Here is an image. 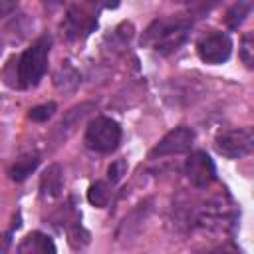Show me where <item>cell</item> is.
Instances as JSON below:
<instances>
[{"label":"cell","instance_id":"cell-1","mask_svg":"<svg viewBox=\"0 0 254 254\" xmlns=\"http://www.w3.org/2000/svg\"><path fill=\"white\" fill-rule=\"evenodd\" d=\"M189 32L190 22L185 18H159L143 32L141 44L159 52L161 56H169L187 42Z\"/></svg>","mask_w":254,"mask_h":254},{"label":"cell","instance_id":"cell-2","mask_svg":"<svg viewBox=\"0 0 254 254\" xmlns=\"http://www.w3.org/2000/svg\"><path fill=\"white\" fill-rule=\"evenodd\" d=\"M50 48H52V38L42 36L30 48H26L22 52V56L18 58V64H16V79H18L16 83L20 87L30 89L40 83V79L44 77V73L48 69Z\"/></svg>","mask_w":254,"mask_h":254},{"label":"cell","instance_id":"cell-3","mask_svg":"<svg viewBox=\"0 0 254 254\" xmlns=\"http://www.w3.org/2000/svg\"><path fill=\"white\" fill-rule=\"evenodd\" d=\"M121 127L111 117H95L85 129V145L95 153H113L121 143Z\"/></svg>","mask_w":254,"mask_h":254},{"label":"cell","instance_id":"cell-4","mask_svg":"<svg viewBox=\"0 0 254 254\" xmlns=\"http://www.w3.org/2000/svg\"><path fill=\"white\" fill-rule=\"evenodd\" d=\"M216 151L226 159H242L252 153L254 149V135L248 127L240 129H226L216 135L214 139Z\"/></svg>","mask_w":254,"mask_h":254},{"label":"cell","instance_id":"cell-5","mask_svg":"<svg viewBox=\"0 0 254 254\" xmlns=\"http://www.w3.org/2000/svg\"><path fill=\"white\" fill-rule=\"evenodd\" d=\"M196 54L204 64L210 65L224 64L232 54V40L228 34L218 30L206 32L196 40Z\"/></svg>","mask_w":254,"mask_h":254},{"label":"cell","instance_id":"cell-6","mask_svg":"<svg viewBox=\"0 0 254 254\" xmlns=\"http://www.w3.org/2000/svg\"><path fill=\"white\" fill-rule=\"evenodd\" d=\"M192 141H194V131L190 127H185V125L175 127L151 149V159L187 153L192 147Z\"/></svg>","mask_w":254,"mask_h":254},{"label":"cell","instance_id":"cell-7","mask_svg":"<svg viewBox=\"0 0 254 254\" xmlns=\"http://www.w3.org/2000/svg\"><path fill=\"white\" fill-rule=\"evenodd\" d=\"M185 175L196 189H206L216 181V169L212 159L204 151H194L185 163Z\"/></svg>","mask_w":254,"mask_h":254},{"label":"cell","instance_id":"cell-8","mask_svg":"<svg viewBox=\"0 0 254 254\" xmlns=\"http://www.w3.org/2000/svg\"><path fill=\"white\" fill-rule=\"evenodd\" d=\"M95 26V18L85 14L83 10L79 8H69L67 14H65V22H64V28H65V34L69 40H77V38H83L87 36Z\"/></svg>","mask_w":254,"mask_h":254},{"label":"cell","instance_id":"cell-9","mask_svg":"<svg viewBox=\"0 0 254 254\" xmlns=\"http://www.w3.org/2000/svg\"><path fill=\"white\" fill-rule=\"evenodd\" d=\"M18 252L20 254H46V252H56V244L54 240L44 234V232H30L22 238V242L18 244Z\"/></svg>","mask_w":254,"mask_h":254},{"label":"cell","instance_id":"cell-10","mask_svg":"<svg viewBox=\"0 0 254 254\" xmlns=\"http://www.w3.org/2000/svg\"><path fill=\"white\" fill-rule=\"evenodd\" d=\"M79 81H81L79 71H77L69 62H64V64L58 67V71L54 73V83H56V87H58L60 91H64V93H73V91L77 89Z\"/></svg>","mask_w":254,"mask_h":254},{"label":"cell","instance_id":"cell-11","mask_svg":"<svg viewBox=\"0 0 254 254\" xmlns=\"http://www.w3.org/2000/svg\"><path fill=\"white\" fill-rule=\"evenodd\" d=\"M64 189V173H62V167L60 165H50L44 175H42V181H40V190L44 196H58Z\"/></svg>","mask_w":254,"mask_h":254},{"label":"cell","instance_id":"cell-12","mask_svg":"<svg viewBox=\"0 0 254 254\" xmlns=\"http://www.w3.org/2000/svg\"><path fill=\"white\" fill-rule=\"evenodd\" d=\"M38 165H40V157L38 155H24V157L16 159V163L10 167V179L20 183V181L28 179V175H32Z\"/></svg>","mask_w":254,"mask_h":254},{"label":"cell","instance_id":"cell-13","mask_svg":"<svg viewBox=\"0 0 254 254\" xmlns=\"http://www.w3.org/2000/svg\"><path fill=\"white\" fill-rule=\"evenodd\" d=\"M250 14V2L248 0H238L234 6H230L224 14V22L230 30H238V26H242V22L246 20V16Z\"/></svg>","mask_w":254,"mask_h":254},{"label":"cell","instance_id":"cell-14","mask_svg":"<svg viewBox=\"0 0 254 254\" xmlns=\"http://www.w3.org/2000/svg\"><path fill=\"white\" fill-rule=\"evenodd\" d=\"M109 196H111L109 187H107V183H103V181H95V183L89 187V190H87V200H89L93 206H99V208L107 206Z\"/></svg>","mask_w":254,"mask_h":254},{"label":"cell","instance_id":"cell-15","mask_svg":"<svg viewBox=\"0 0 254 254\" xmlns=\"http://www.w3.org/2000/svg\"><path fill=\"white\" fill-rule=\"evenodd\" d=\"M56 103L54 101H50V103H42V105H36V107H32L30 109V113H28V117L32 119V121H38V123H44V121H48L54 113H56Z\"/></svg>","mask_w":254,"mask_h":254},{"label":"cell","instance_id":"cell-16","mask_svg":"<svg viewBox=\"0 0 254 254\" xmlns=\"http://www.w3.org/2000/svg\"><path fill=\"white\" fill-rule=\"evenodd\" d=\"M252 34L248 32V34H244V38H242V46H240V56H242V62L246 64V67H252V62H254V56H252V52H254V46H252Z\"/></svg>","mask_w":254,"mask_h":254},{"label":"cell","instance_id":"cell-17","mask_svg":"<svg viewBox=\"0 0 254 254\" xmlns=\"http://www.w3.org/2000/svg\"><path fill=\"white\" fill-rule=\"evenodd\" d=\"M125 171H127V163H125L123 159H117V161H113V163L109 165V169H107V179H109L111 183H117V181L125 175Z\"/></svg>","mask_w":254,"mask_h":254},{"label":"cell","instance_id":"cell-18","mask_svg":"<svg viewBox=\"0 0 254 254\" xmlns=\"http://www.w3.org/2000/svg\"><path fill=\"white\" fill-rule=\"evenodd\" d=\"M18 6V0H0V18H6L8 14H12Z\"/></svg>","mask_w":254,"mask_h":254},{"label":"cell","instance_id":"cell-19","mask_svg":"<svg viewBox=\"0 0 254 254\" xmlns=\"http://www.w3.org/2000/svg\"><path fill=\"white\" fill-rule=\"evenodd\" d=\"M173 2H185V0H173Z\"/></svg>","mask_w":254,"mask_h":254},{"label":"cell","instance_id":"cell-20","mask_svg":"<svg viewBox=\"0 0 254 254\" xmlns=\"http://www.w3.org/2000/svg\"><path fill=\"white\" fill-rule=\"evenodd\" d=\"M52 2H62V0H52Z\"/></svg>","mask_w":254,"mask_h":254},{"label":"cell","instance_id":"cell-21","mask_svg":"<svg viewBox=\"0 0 254 254\" xmlns=\"http://www.w3.org/2000/svg\"><path fill=\"white\" fill-rule=\"evenodd\" d=\"M93 2H101V0H93Z\"/></svg>","mask_w":254,"mask_h":254}]
</instances>
